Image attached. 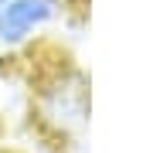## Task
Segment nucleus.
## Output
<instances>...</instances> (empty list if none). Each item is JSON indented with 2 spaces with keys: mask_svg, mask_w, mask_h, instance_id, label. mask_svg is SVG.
I'll list each match as a JSON object with an SVG mask.
<instances>
[{
  "mask_svg": "<svg viewBox=\"0 0 153 153\" xmlns=\"http://www.w3.org/2000/svg\"><path fill=\"white\" fill-rule=\"evenodd\" d=\"M58 14V0H0V44H17Z\"/></svg>",
  "mask_w": 153,
  "mask_h": 153,
  "instance_id": "obj_1",
  "label": "nucleus"
}]
</instances>
